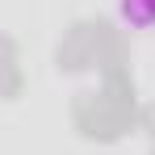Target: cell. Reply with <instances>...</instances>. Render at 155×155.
I'll list each match as a JSON object with an SVG mask.
<instances>
[{
  "mask_svg": "<svg viewBox=\"0 0 155 155\" xmlns=\"http://www.w3.org/2000/svg\"><path fill=\"white\" fill-rule=\"evenodd\" d=\"M117 17L130 29L147 34V29H155V0H117Z\"/></svg>",
  "mask_w": 155,
  "mask_h": 155,
  "instance_id": "cell-1",
  "label": "cell"
}]
</instances>
